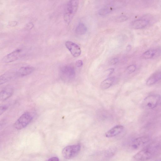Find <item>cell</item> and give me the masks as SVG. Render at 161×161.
Here are the masks:
<instances>
[{
    "label": "cell",
    "mask_w": 161,
    "mask_h": 161,
    "mask_svg": "<svg viewBox=\"0 0 161 161\" xmlns=\"http://www.w3.org/2000/svg\"><path fill=\"white\" fill-rule=\"evenodd\" d=\"M149 23V21L146 20H138L132 21L131 25V27L134 29H140L146 27Z\"/></svg>",
    "instance_id": "13"
},
{
    "label": "cell",
    "mask_w": 161,
    "mask_h": 161,
    "mask_svg": "<svg viewBox=\"0 0 161 161\" xmlns=\"http://www.w3.org/2000/svg\"><path fill=\"white\" fill-rule=\"evenodd\" d=\"M21 50L17 49L5 56L2 59L3 62L5 63H11L18 60L20 57Z\"/></svg>",
    "instance_id": "9"
},
{
    "label": "cell",
    "mask_w": 161,
    "mask_h": 161,
    "mask_svg": "<svg viewBox=\"0 0 161 161\" xmlns=\"http://www.w3.org/2000/svg\"><path fill=\"white\" fill-rule=\"evenodd\" d=\"M76 66L80 67H81L83 65V62L82 60H79L76 61Z\"/></svg>",
    "instance_id": "22"
},
{
    "label": "cell",
    "mask_w": 161,
    "mask_h": 161,
    "mask_svg": "<svg viewBox=\"0 0 161 161\" xmlns=\"http://www.w3.org/2000/svg\"><path fill=\"white\" fill-rule=\"evenodd\" d=\"M114 71V69H110L107 70V75L108 76H110L113 73Z\"/></svg>",
    "instance_id": "25"
},
{
    "label": "cell",
    "mask_w": 161,
    "mask_h": 161,
    "mask_svg": "<svg viewBox=\"0 0 161 161\" xmlns=\"http://www.w3.org/2000/svg\"><path fill=\"white\" fill-rule=\"evenodd\" d=\"M160 79H161V72L153 75L149 78L147 81V85L148 86L152 85Z\"/></svg>",
    "instance_id": "15"
},
{
    "label": "cell",
    "mask_w": 161,
    "mask_h": 161,
    "mask_svg": "<svg viewBox=\"0 0 161 161\" xmlns=\"http://www.w3.org/2000/svg\"><path fill=\"white\" fill-rule=\"evenodd\" d=\"M155 52L153 50H149L145 52L142 55L145 59H150L153 58L155 55Z\"/></svg>",
    "instance_id": "18"
},
{
    "label": "cell",
    "mask_w": 161,
    "mask_h": 161,
    "mask_svg": "<svg viewBox=\"0 0 161 161\" xmlns=\"http://www.w3.org/2000/svg\"><path fill=\"white\" fill-rule=\"evenodd\" d=\"M81 148V145L79 144L68 146L63 150V156L66 159H72L79 154Z\"/></svg>",
    "instance_id": "3"
},
{
    "label": "cell",
    "mask_w": 161,
    "mask_h": 161,
    "mask_svg": "<svg viewBox=\"0 0 161 161\" xmlns=\"http://www.w3.org/2000/svg\"><path fill=\"white\" fill-rule=\"evenodd\" d=\"M114 79V78L112 77L104 80L101 84V89L102 90H105L110 88L113 83Z\"/></svg>",
    "instance_id": "16"
},
{
    "label": "cell",
    "mask_w": 161,
    "mask_h": 161,
    "mask_svg": "<svg viewBox=\"0 0 161 161\" xmlns=\"http://www.w3.org/2000/svg\"><path fill=\"white\" fill-rule=\"evenodd\" d=\"M75 71L74 68L71 66H66L61 69L60 76L61 79L65 81L71 80L74 78Z\"/></svg>",
    "instance_id": "5"
},
{
    "label": "cell",
    "mask_w": 161,
    "mask_h": 161,
    "mask_svg": "<svg viewBox=\"0 0 161 161\" xmlns=\"http://www.w3.org/2000/svg\"><path fill=\"white\" fill-rule=\"evenodd\" d=\"M118 60L117 58H114L112 59L110 63L111 65H114L118 63Z\"/></svg>",
    "instance_id": "23"
},
{
    "label": "cell",
    "mask_w": 161,
    "mask_h": 161,
    "mask_svg": "<svg viewBox=\"0 0 161 161\" xmlns=\"http://www.w3.org/2000/svg\"><path fill=\"white\" fill-rule=\"evenodd\" d=\"M8 106L3 105L1 106L0 108V114L2 115L8 108Z\"/></svg>",
    "instance_id": "21"
},
{
    "label": "cell",
    "mask_w": 161,
    "mask_h": 161,
    "mask_svg": "<svg viewBox=\"0 0 161 161\" xmlns=\"http://www.w3.org/2000/svg\"><path fill=\"white\" fill-rule=\"evenodd\" d=\"M18 77L17 70H11L8 71L2 75L0 78L1 85Z\"/></svg>",
    "instance_id": "10"
},
{
    "label": "cell",
    "mask_w": 161,
    "mask_h": 161,
    "mask_svg": "<svg viewBox=\"0 0 161 161\" xmlns=\"http://www.w3.org/2000/svg\"><path fill=\"white\" fill-rule=\"evenodd\" d=\"M160 96L158 95H152L146 98L143 102V105L144 108L152 109L156 106L159 101Z\"/></svg>",
    "instance_id": "6"
},
{
    "label": "cell",
    "mask_w": 161,
    "mask_h": 161,
    "mask_svg": "<svg viewBox=\"0 0 161 161\" xmlns=\"http://www.w3.org/2000/svg\"><path fill=\"white\" fill-rule=\"evenodd\" d=\"M131 46L130 45H129L127 46V51H129L131 50Z\"/></svg>",
    "instance_id": "26"
},
{
    "label": "cell",
    "mask_w": 161,
    "mask_h": 161,
    "mask_svg": "<svg viewBox=\"0 0 161 161\" xmlns=\"http://www.w3.org/2000/svg\"><path fill=\"white\" fill-rule=\"evenodd\" d=\"M33 117L30 113H25L15 122L14 127L17 130H21L25 128L31 122Z\"/></svg>",
    "instance_id": "4"
},
{
    "label": "cell",
    "mask_w": 161,
    "mask_h": 161,
    "mask_svg": "<svg viewBox=\"0 0 161 161\" xmlns=\"http://www.w3.org/2000/svg\"><path fill=\"white\" fill-rule=\"evenodd\" d=\"M14 89L13 86L8 85L2 89L0 94V99L4 101L10 98L13 94Z\"/></svg>",
    "instance_id": "11"
},
{
    "label": "cell",
    "mask_w": 161,
    "mask_h": 161,
    "mask_svg": "<svg viewBox=\"0 0 161 161\" xmlns=\"http://www.w3.org/2000/svg\"><path fill=\"white\" fill-rule=\"evenodd\" d=\"M79 1H70L67 3L64 13V19L68 24L69 23L74 15L77 11L79 5Z\"/></svg>",
    "instance_id": "1"
},
{
    "label": "cell",
    "mask_w": 161,
    "mask_h": 161,
    "mask_svg": "<svg viewBox=\"0 0 161 161\" xmlns=\"http://www.w3.org/2000/svg\"><path fill=\"white\" fill-rule=\"evenodd\" d=\"M124 127L118 125L115 126L107 131L105 134L106 137L108 138L112 137L119 135L124 129Z\"/></svg>",
    "instance_id": "12"
},
{
    "label": "cell",
    "mask_w": 161,
    "mask_h": 161,
    "mask_svg": "<svg viewBox=\"0 0 161 161\" xmlns=\"http://www.w3.org/2000/svg\"><path fill=\"white\" fill-rule=\"evenodd\" d=\"M156 149L154 147L150 146L137 153L134 156V158L135 160L139 161L148 160L154 156Z\"/></svg>",
    "instance_id": "2"
},
{
    "label": "cell",
    "mask_w": 161,
    "mask_h": 161,
    "mask_svg": "<svg viewBox=\"0 0 161 161\" xmlns=\"http://www.w3.org/2000/svg\"><path fill=\"white\" fill-rule=\"evenodd\" d=\"M34 68L31 66H25L17 70L18 77H23L32 73Z\"/></svg>",
    "instance_id": "14"
},
{
    "label": "cell",
    "mask_w": 161,
    "mask_h": 161,
    "mask_svg": "<svg viewBox=\"0 0 161 161\" xmlns=\"http://www.w3.org/2000/svg\"><path fill=\"white\" fill-rule=\"evenodd\" d=\"M46 161H59L58 158L56 157H52Z\"/></svg>",
    "instance_id": "24"
},
{
    "label": "cell",
    "mask_w": 161,
    "mask_h": 161,
    "mask_svg": "<svg viewBox=\"0 0 161 161\" xmlns=\"http://www.w3.org/2000/svg\"><path fill=\"white\" fill-rule=\"evenodd\" d=\"M150 140V138L148 136L137 138L133 141L131 143V147L134 149H138L147 144Z\"/></svg>",
    "instance_id": "7"
},
{
    "label": "cell",
    "mask_w": 161,
    "mask_h": 161,
    "mask_svg": "<svg viewBox=\"0 0 161 161\" xmlns=\"http://www.w3.org/2000/svg\"><path fill=\"white\" fill-rule=\"evenodd\" d=\"M117 151L116 148L115 147H112L107 150L106 153L107 156H112L114 155Z\"/></svg>",
    "instance_id": "19"
},
{
    "label": "cell",
    "mask_w": 161,
    "mask_h": 161,
    "mask_svg": "<svg viewBox=\"0 0 161 161\" xmlns=\"http://www.w3.org/2000/svg\"><path fill=\"white\" fill-rule=\"evenodd\" d=\"M136 68V66L135 65L129 66L127 68V72L128 74H131L135 71Z\"/></svg>",
    "instance_id": "20"
},
{
    "label": "cell",
    "mask_w": 161,
    "mask_h": 161,
    "mask_svg": "<svg viewBox=\"0 0 161 161\" xmlns=\"http://www.w3.org/2000/svg\"><path fill=\"white\" fill-rule=\"evenodd\" d=\"M87 31V27L82 23H80L76 27V33L80 35L85 34Z\"/></svg>",
    "instance_id": "17"
},
{
    "label": "cell",
    "mask_w": 161,
    "mask_h": 161,
    "mask_svg": "<svg viewBox=\"0 0 161 161\" xmlns=\"http://www.w3.org/2000/svg\"><path fill=\"white\" fill-rule=\"evenodd\" d=\"M65 45L74 57H78L81 55V49L77 44L72 41H67Z\"/></svg>",
    "instance_id": "8"
}]
</instances>
